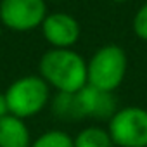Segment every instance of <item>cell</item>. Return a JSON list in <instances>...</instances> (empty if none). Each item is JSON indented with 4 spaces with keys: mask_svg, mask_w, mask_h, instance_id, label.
<instances>
[{
    "mask_svg": "<svg viewBox=\"0 0 147 147\" xmlns=\"http://www.w3.org/2000/svg\"><path fill=\"white\" fill-rule=\"evenodd\" d=\"M40 76L50 88L62 94H78L88 85L87 61L71 49H50L38 64Z\"/></svg>",
    "mask_w": 147,
    "mask_h": 147,
    "instance_id": "1",
    "label": "cell"
},
{
    "mask_svg": "<svg viewBox=\"0 0 147 147\" xmlns=\"http://www.w3.org/2000/svg\"><path fill=\"white\" fill-rule=\"evenodd\" d=\"M128 69L126 52L116 45L107 43L95 50V54L87 62V80L90 87L99 90L114 92L121 87Z\"/></svg>",
    "mask_w": 147,
    "mask_h": 147,
    "instance_id": "2",
    "label": "cell"
},
{
    "mask_svg": "<svg viewBox=\"0 0 147 147\" xmlns=\"http://www.w3.org/2000/svg\"><path fill=\"white\" fill-rule=\"evenodd\" d=\"M5 102L9 114L21 119L40 114L50 102V87L38 75H28L18 78L5 90Z\"/></svg>",
    "mask_w": 147,
    "mask_h": 147,
    "instance_id": "3",
    "label": "cell"
},
{
    "mask_svg": "<svg viewBox=\"0 0 147 147\" xmlns=\"http://www.w3.org/2000/svg\"><path fill=\"white\" fill-rule=\"evenodd\" d=\"M107 131L116 147H147V109L119 107L107 121Z\"/></svg>",
    "mask_w": 147,
    "mask_h": 147,
    "instance_id": "4",
    "label": "cell"
},
{
    "mask_svg": "<svg viewBox=\"0 0 147 147\" xmlns=\"http://www.w3.org/2000/svg\"><path fill=\"white\" fill-rule=\"evenodd\" d=\"M47 18L45 0H2L0 21L12 31H31Z\"/></svg>",
    "mask_w": 147,
    "mask_h": 147,
    "instance_id": "5",
    "label": "cell"
},
{
    "mask_svg": "<svg viewBox=\"0 0 147 147\" xmlns=\"http://www.w3.org/2000/svg\"><path fill=\"white\" fill-rule=\"evenodd\" d=\"M43 38L52 45V49H71L80 40V23L66 14V12H52L42 23Z\"/></svg>",
    "mask_w": 147,
    "mask_h": 147,
    "instance_id": "6",
    "label": "cell"
},
{
    "mask_svg": "<svg viewBox=\"0 0 147 147\" xmlns=\"http://www.w3.org/2000/svg\"><path fill=\"white\" fill-rule=\"evenodd\" d=\"M78 97L85 118H92L97 121H109L119 109L114 92H106L87 85L78 92Z\"/></svg>",
    "mask_w": 147,
    "mask_h": 147,
    "instance_id": "7",
    "label": "cell"
},
{
    "mask_svg": "<svg viewBox=\"0 0 147 147\" xmlns=\"http://www.w3.org/2000/svg\"><path fill=\"white\" fill-rule=\"evenodd\" d=\"M33 142L24 119L7 114L0 119V147H30Z\"/></svg>",
    "mask_w": 147,
    "mask_h": 147,
    "instance_id": "8",
    "label": "cell"
},
{
    "mask_svg": "<svg viewBox=\"0 0 147 147\" xmlns=\"http://www.w3.org/2000/svg\"><path fill=\"white\" fill-rule=\"evenodd\" d=\"M52 113L61 121H78L85 119L82 102L78 94H62L57 92L52 99Z\"/></svg>",
    "mask_w": 147,
    "mask_h": 147,
    "instance_id": "9",
    "label": "cell"
},
{
    "mask_svg": "<svg viewBox=\"0 0 147 147\" xmlns=\"http://www.w3.org/2000/svg\"><path fill=\"white\" fill-rule=\"evenodd\" d=\"M75 147H114L107 128L102 126H85L73 137Z\"/></svg>",
    "mask_w": 147,
    "mask_h": 147,
    "instance_id": "10",
    "label": "cell"
},
{
    "mask_svg": "<svg viewBox=\"0 0 147 147\" xmlns=\"http://www.w3.org/2000/svg\"><path fill=\"white\" fill-rule=\"evenodd\" d=\"M30 147H75V142L64 130H47L38 135Z\"/></svg>",
    "mask_w": 147,
    "mask_h": 147,
    "instance_id": "11",
    "label": "cell"
},
{
    "mask_svg": "<svg viewBox=\"0 0 147 147\" xmlns=\"http://www.w3.org/2000/svg\"><path fill=\"white\" fill-rule=\"evenodd\" d=\"M131 28H133V33H135L140 40L147 42V2H145L144 5H140L138 11L135 12Z\"/></svg>",
    "mask_w": 147,
    "mask_h": 147,
    "instance_id": "12",
    "label": "cell"
},
{
    "mask_svg": "<svg viewBox=\"0 0 147 147\" xmlns=\"http://www.w3.org/2000/svg\"><path fill=\"white\" fill-rule=\"evenodd\" d=\"M9 114V109H7V102H5V95L0 94V119H2L4 116Z\"/></svg>",
    "mask_w": 147,
    "mask_h": 147,
    "instance_id": "13",
    "label": "cell"
},
{
    "mask_svg": "<svg viewBox=\"0 0 147 147\" xmlns=\"http://www.w3.org/2000/svg\"><path fill=\"white\" fill-rule=\"evenodd\" d=\"M111 2H118V4H121V2H126V0H111Z\"/></svg>",
    "mask_w": 147,
    "mask_h": 147,
    "instance_id": "14",
    "label": "cell"
},
{
    "mask_svg": "<svg viewBox=\"0 0 147 147\" xmlns=\"http://www.w3.org/2000/svg\"><path fill=\"white\" fill-rule=\"evenodd\" d=\"M45 2H61V0H45Z\"/></svg>",
    "mask_w": 147,
    "mask_h": 147,
    "instance_id": "15",
    "label": "cell"
}]
</instances>
